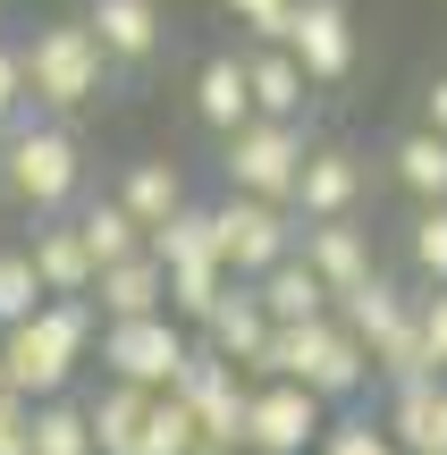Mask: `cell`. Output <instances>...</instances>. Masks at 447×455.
<instances>
[{"label":"cell","mask_w":447,"mask_h":455,"mask_svg":"<svg viewBox=\"0 0 447 455\" xmlns=\"http://www.w3.org/2000/svg\"><path fill=\"white\" fill-rule=\"evenodd\" d=\"M414 338L431 355V371L447 379V287H414Z\"/></svg>","instance_id":"f1b7e54d"},{"label":"cell","mask_w":447,"mask_h":455,"mask_svg":"<svg viewBox=\"0 0 447 455\" xmlns=\"http://www.w3.org/2000/svg\"><path fill=\"white\" fill-rule=\"evenodd\" d=\"M304 152H313V118H245V127L220 135V186H228V195L287 203Z\"/></svg>","instance_id":"277c9868"},{"label":"cell","mask_w":447,"mask_h":455,"mask_svg":"<svg viewBox=\"0 0 447 455\" xmlns=\"http://www.w3.org/2000/svg\"><path fill=\"white\" fill-rule=\"evenodd\" d=\"M296 261H304V270H313L330 295L363 287V278L380 270V253H371V228H363V220H313V228H296Z\"/></svg>","instance_id":"8fae6325"},{"label":"cell","mask_w":447,"mask_h":455,"mask_svg":"<svg viewBox=\"0 0 447 455\" xmlns=\"http://www.w3.org/2000/svg\"><path fill=\"white\" fill-rule=\"evenodd\" d=\"M186 346H195V329H186V321L144 312V321H101L93 363H101V379H127V388H152V396H161L169 379L186 371Z\"/></svg>","instance_id":"5b68a950"},{"label":"cell","mask_w":447,"mask_h":455,"mask_svg":"<svg viewBox=\"0 0 447 455\" xmlns=\"http://www.w3.org/2000/svg\"><path fill=\"white\" fill-rule=\"evenodd\" d=\"M405 270H414V287H447V203H414V220H405Z\"/></svg>","instance_id":"cb8c5ba5"},{"label":"cell","mask_w":447,"mask_h":455,"mask_svg":"<svg viewBox=\"0 0 447 455\" xmlns=\"http://www.w3.org/2000/svg\"><path fill=\"white\" fill-rule=\"evenodd\" d=\"M321 422H330V405H321L313 388H296V379H253V405H245V455H313Z\"/></svg>","instance_id":"9c48e42d"},{"label":"cell","mask_w":447,"mask_h":455,"mask_svg":"<svg viewBox=\"0 0 447 455\" xmlns=\"http://www.w3.org/2000/svg\"><path fill=\"white\" fill-rule=\"evenodd\" d=\"M84 178H93V169H84V135L68 127V118L26 110L17 127H0V195H9L17 212H34V220L76 212Z\"/></svg>","instance_id":"7a4b0ae2"},{"label":"cell","mask_w":447,"mask_h":455,"mask_svg":"<svg viewBox=\"0 0 447 455\" xmlns=\"http://www.w3.org/2000/svg\"><path fill=\"white\" fill-rule=\"evenodd\" d=\"M405 312H414V287H405V278H388V270H371L363 287H347V295H330V321L347 329L355 346H380V338H397L405 329Z\"/></svg>","instance_id":"4fadbf2b"},{"label":"cell","mask_w":447,"mask_h":455,"mask_svg":"<svg viewBox=\"0 0 447 455\" xmlns=\"http://www.w3.org/2000/svg\"><path fill=\"white\" fill-rule=\"evenodd\" d=\"M414 127L447 135V68H431V84H422V118H414Z\"/></svg>","instance_id":"d6a6232c"},{"label":"cell","mask_w":447,"mask_h":455,"mask_svg":"<svg viewBox=\"0 0 447 455\" xmlns=\"http://www.w3.org/2000/svg\"><path fill=\"white\" fill-rule=\"evenodd\" d=\"M245 287L262 295V312H270L279 329H287V321H321V312H330V287H321V278L304 270L296 253H287V261H270V270H262V278H245Z\"/></svg>","instance_id":"44dd1931"},{"label":"cell","mask_w":447,"mask_h":455,"mask_svg":"<svg viewBox=\"0 0 447 455\" xmlns=\"http://www.w3.org/2000/svg\"><path fill=\"white\" fill-rule=\"evenodd\" d=\"M34 304H43V278H34L26 244H0V329L34 321Z\"/></svg>","instance_id":"83f0119b"},{"label":"cell","mask_w":447,"mask_h":455,"mask_svg":"<svg viewBox=\"0 0 447 455\" xmlns=\"http://www.w3.org/2000/svg\"><path fill=\"white\" fill-rule=\"evenodd\" d=\"M0 388H9V379H0Z\"/></svg>","instance_id":"e575fe53"},{"label":"cell","mask_w":447,"mask_h":455,"mask_svg":"<svg viewBox=\"0 0 447 455\" xmlns=\"http://www.w3.org/2000/svg\"><path fill=\"white\" fill-rule=\"evenodd\" d=\"M84 304L101 312V321H144V312H169V270L152 253H127L110 261V270H93V295Z\"/></svg>","instance_id":"5bb4252c"},{"label":"cell","mask_w":447,"mask_h":455,"mask_svg":"<svg viewBox=\"0 0 447 455\" xmlns=\"http://www.w3.org/2000/svg\"><path fill=\"white\" fill-rule=\"evenodd\" d=\"M34 455H93L84 396H43V405H34Z\"/></svg>","instance_id":"d4e9b609"},{"label":"cell","mask_w":447,"mask_h":455,"mask_svg":"<svg viewBox=\"0 0 447 455\" xmlns=\"http://www.w3.org/2000/svg\"><path fill=\"white\" fill-rule=\"evenodd\" d=\"M93 338H101V312L84 295H43L34 321L0 329V379H9V396H26V405L68 396L76 371L93 363Z\"/></svg>","instance_id":"6da1fadb"},{"label":"cell","mask_w":447,"mask_h":455,"mask_svg":"<svg viewBox=\"0 0 447 455\" xmlns=\"http://www.w3.org/2000/svg\"><path fill=\"white\" fill-rule=\"evenodd\" d=\"M262 338H270V312H262V295H253L245 278H228V295L195 321V346H212V355L236 363L245 379H253V363H262Z\"/></svg>","instance_id":"7c38bea8"},{"label":"cell","mask_w":447,"mask_h":455,"mask_svg":"<svg viewBox=\"0 0 447 455\" xmlns=\"http://www.w3.org/2000/svg\"><path fill=\"white\" fill-rule=\"evenodd\" d=\"M279 51L304 68V84H347L355 76V0H287Z\"/></svg>","instance_id":"52a82bcc"},{"label":"cell","mask_w":447,"mask_h":455,"mask_svg":"<svg viewBox=\"0 0 447 455\" xmlns=\"http://www.w3.org/2000/svg\"><path fill=\"white\" fill-rule=\"evenodd\" d=\"M296 212L287 203H262V195H220L212 203V244H220V270L228 278H262L270 261L296 253Z\"/></svg>","instance_id":"8992f818"},{"label":"cell","mask_w":447,"mask_h":455,"mask_svg":"<svg viewBox=\"0 0 447 455\" xmlns=\"http://www.w3.org/2000/svg\"><path fill=\"white\" fill-rule=\"evenodd\" d=\"M228 17L253 34V43H279V17H287V0H228Z\"/></svg>","instance_id":"1f68e13d"},{"label":"cell","mask_w":447,"mask_h":455,"mask_svg":"<svg viewBox=\"0 0 447 455\" xmlns=\"http://www.w3.org/2000/svg\"><path fill=\"white\" fill-rule=\"evenodd\" d=\"M17 68H26V101L43 118H76L110 93V60H101L93 26L84 17H43V26L17 43Z\"/></svg>","instance_id":"3957f363"},{"label":"cell","mask_w":447,"mask_h":455,"mask_svg":"<svg viewBox=\"0 0 447 455\" xmlns=\"http://www.w3.org/2000/svg\"><path fill=\"white\" fill-rule=\"evenodd\" d=\"M313 455H397V439H388V430L371 422L363 405H347V413H330V422H321Z\"/></svg>","instance_id":"4316f807"},{"label":"cell","mask_w":447,"mask_h":455,"mask_svg":"<svg viewBox=\"0 0 447 455\" xmlns=\"http://www.w3.org/2000/svg\"><path fill=\"white\" fill-rule=\"evenodd\" d=\"M68 220H76V236H84V253H93V270H110V261L144 253V228L127 220V203H118V195H84Z\"/></svg>","instance_id":"7402d4cb"},{"label":"cell","mask_w":447,"mask_h":455,"mask_svg":"<svg viewBox=\"0 0 447 455\" xmlns=\"http://www.w3.org/2000/svg\"><path fill=\"white\" fill-rule=\"evenodd\" d=\"M203 430H195V405H186L178 388H161L144 405V439H135V455H195Z\"/></svg>","instance_id":"603a6c76"},{"label":"cell","mask_w":447,"mask_h":455,"mask_svg":"<svg viewBox=\"0 0 447 455\" xmlns=\"http://www.w3.org/2000/svg\"><path fill=\"white\" fill-rule=\"evenodd\" d=\"M380 430L397 439V455H447V413H439V379H405L388 388Z\"/></svg>","instance_id":"e0dca14e"},{"label":"cell","mask_w":447,"mask_h":455,"mask_svg":"<svg viewBox=\"0 0 447 455\" xmlns=\"http://www.w3.org/2000/svg\"><path fill=\"white\" fill-rule=\"evenodd\" d=\"M388 178H397L405 203H447V135L405 127L397 144H388Z\"/></svg>","instance_id":"ffe728a7"},{"label":"cell","mask_w":447,"mask_h":455,"mask_svg":"<svg viewBox=\"0 0 447 455\" xmlns=\"http://www.w3.org/2000/svg\"><path fill=\"white\" fill-rule=\"evenodd\" d=\"M220 295H228V270H220V261H169V321L195 329Z\"/></svg>","instance_id":"484cf974"},{"label":"cell","mask_w":447,"mask_h":455,"mask_svg":"<svg viewBox=\"0 0 447 455\" xmlns=\"http://www.w3.org/2000/svg\"><path fill=\"white\" fill-rule=\"evenodd\" d=\"M195 118H203L212 135H228V127H245V118H253L245 51H212V60L195 68Z\"/></svg>","instance_id":"ac0fdd59"},{"label":"cell","mask_w":447,"mask_h":455,"mask_svg":"<svg viewBox=\"0 0 447 455\" xmlns=\"http://www.w3.org/2000/svg\"><path fill=\"white\" fill-rule=\"evenodd\" d=\"M26 261H34V278H43V295H93V253H84V236H76L68 212L26 236Z\"/></svg>","instance_id":"9a60e30c"},{"label":"cell","mask_w":447,"mask_h":455,"mask_svg":"<svg viewBox=\"0 0 447 455\" xmlns=\"http://www.w3.org/2000/svg\"><path fill=\"white\" fill-rule=\"evenodd\" d=\"M0 455H34V405L0 388Z\"/></svg>","instance_id":"f546056e"},{"label":"cell","mask_w":447,"mask_h":455,"mask_svg":"<svg viewBox=\"0 0 447 455\" xmlns=\"http://www.w3.org/2000/svg\"><path fill=\"white\" fill-rule=\"evenodd\" d=\"M439 413H447V379H439Z\"/></svg>","instance_id":"836d02e7"},{"label":"cell","mask_w":447,"mask_h":455,"mask_svg":"<svg viewBox=\"0 0 447 455\" xmlns=\"http://www.w3.org/2000/svg\"><path fill=\"white\" fill-rule=\"evenodd\" d=\"M245 84H253V118H313V84H304V68L279 43L245 51Z\"/></svg>","instance_id":"d6986e66"},{"label":"cell","mask_w":447,"mask_h":455,"mask_svg":"<svg viewBox=\"0 0 447 455\" xmlns=\"http://www.w3.org/2000/svg\"><path fill=\"white\" fill-rule=\"evenodd\" d=\"M34 101H26V68H17V43H0V127H17Z\"/></svg>","instance_id":"4dcf8cb0"},{"label":"cell","mask_w":447,"mask_h":455,"mask_svg":"<svg viewBox=\"0 0 447 455\" xmlns=\"http://www.w3.org/2000/svg\"><path fill=\"white\" fill-rule=\"evenodd\" d=\"M76 17L93 26V43H101L110 68H152L169 51V9L161 0H84Z\"/></svg>","instance_id":"30bf717a"},{"label":"cell","mask_w":447,"mask_h":455,"mask_svg":"<svg viewBox=\"0 0 447 455\" xmlns=\"http://www.w3.org/2000/svg\"><path fill=\"white\" fill-rule=\"evenodd\" d=\"M118 203H127V220L152 236V228L178 220L195 195H186V169L169 161V152H144V161H127V178H118Z\"/></svg>","instance_id":"2e32d148"},{"label":"cell","mask_w":447,"mask_h":455,"mask_svg":"<svg viewBox=\"0 0 447 455\" xmlns=\"http://www.w3.org/2000/svg\"><path fill=\"white\" fill-rule=\"evenodd\" d=\"M363 195H371V161L355 144H321V135H313L287 212H296L304 228H313V220H363Z\"/></svg>","instance_id":"ba28073f"}]
</instances>
